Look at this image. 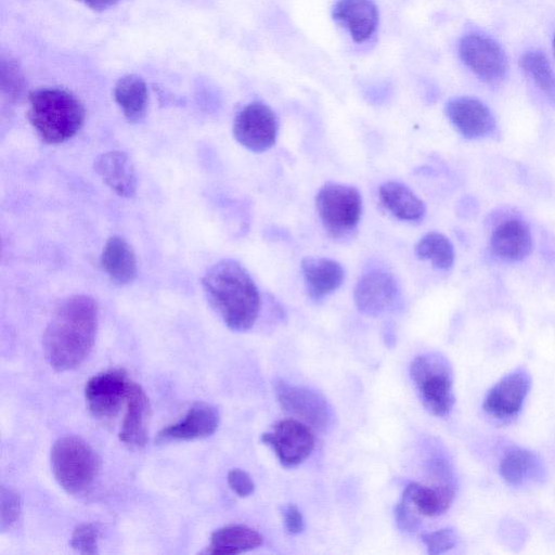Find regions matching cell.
Wrapping results in <instances>:
<instances>
[{"instance_id":"277c9868","label":"cell","mask_w":555,"mask_h":555,"mask_svg":"<svg viewBox=\"0 0 555 555\" xmlns=\"http://www.w3.org/2000/svg\"><path fill=\"white\" fill-rule=\"evenodd\" d=\"M50 460L56 481L70 494L86 493L100 469L94 450L76 436L57 439L51 449Z\"/></svg>"},{"instance_id":"7a4b0ae2","label":"cell","mask_w":555,"mask_h":555,"mask_svg":"<svg viewBox=\"0 0 555 555\" xmlns=\"http://www.w3.org/2000/svg\"><path fill=\"white\" fill-rule=\"evenodd\" d=\"M205 295L225 325L237 332L253 327L261 308L257 284L236 260L223 259L211 266L202 279Z\"/></svg>"},{"instance_id":"ffe728a7","label":"cell","mask_w":555,"mask_h":555,"mask_svg":"<svg viewBox=\"0 0 555 555\" xmlns=\"http://www.w3.org/2000/svg\"><path fill=\"white\" fill-rule=\"evenodd\" d=\"M94 170L117 195L132 197L135 194L138 180L134 166L125 152L101 154L94 162Z\"/></svg>"},{"instance_id":"7c38bea8","label":"cell","mask_w":555,"mask_h":555,"mask_svg":"<svg viewBox=\"0 0 555 555\" xmlns=\"http://www.w3.org/2000/svg\"><path fill=\"white\" fill-rule=\"evenodd\" d=\"M132 380L121 369L92 376L86 384L85 398L90 412L104 420L115 417L127 402Z\"/></svg>"},{"instance_id":"8992f818","label":"cell","mask_w":555,"mask_h":555,"mask_svg":"<svg viewBox=\"0 0 555 555\" xmlns=\"http://www.w3.org/2000/svg\"><path fill=\"white\" fill-rule=\"evenodd\" d=\"M410 374L424 406L436 416L448 415L455 398L447 358L437 352L420 354L411 362Z\"/></svg>"},{"instance_id":"1f68e13d","label":"cell","mask_w":555,"mask_h":555,"mask_svg":"<svg viewBox=\"0 0 555 555\" xmlns=\"http://www.w3.org/2000/svg\"><path fill=\"white\" fill-rule=\"evenodd\" d=\"M427 552L431 555L444 553L453 548L457 537L452 528H442L436 531L427 532L421 535Z\"/></svg>"},{"instance_id":"f1b7e54d","label":"cell","mask_w":555,"mask_h":555,"mask_svg":"<svg viewBox=\"0 0 555 555\" xmlns=\"http://www.w3.org/2000/svg\"><path fill=\"white\" fill-rule=\"evenodd\" d=\"M25 78L20 63L10 54L0 57V88L2 95L10 102L18 101L25 91Z\"/></svg>"},{"instance_id":"52a82bcc","label":"cell","mask_w":555,"mask_h":555,"mask_svg":"<svg viewBox=\"0 0 555 555\" xmlns=\"http://www.w3.org/2000/svg\"><path fill=\"white\" fill-rule=\"evenodd\" d=\"M274 393L283 410L297 416L311 428L325 431L332 426V406L319 391L276 379Z\"/></svg>"},{"instance_id":"d6a6232c","label":"cell","mask_w":555,"mask_h":555,"mask_svg":"<svg viewBox=\"0 0 555 555\" xmlns=\"http://www.w3.org/2000/svg\"><path fill=\"white\" fill-rule=\"evenodd\" d=\"M421 514L416 511L410 500L402 493V496L395 508V517L398 527L405 532H414L421 525Z\"/></svg>"},{"instance_id":"4fadbf2b","label":"cell","mask_w":555,"mask_h":555,"mask_svg":"<svg viewBox=\"0 0 555 555\" xmlns=\"http://www.w3.org/2000/svg\"><path fill=\"white\" fill-rule=\"evenodd\" d=\"M531 377L525 369H517L502 377L487 393L482 408L496 422L508 423L522 409L530 390Z\"/></svg>"},{"instance_id":"e0dca14e","label":"cell","mask_w":555,"mask_h":555,"mask_svg":"<svg viewBox=\"0 0 555 555\" xmlns=\"http://www.w3.org/2000/svg\"><path fill=\"white\" fill-rule=\"evenodd\" d=\"M218 425L217 409L208 403L197 402L180 422L160 430L157 439L160 441L201 439L212 435Z\"/></svg>"},{"instance_id":"e575fe53","label":"cell","mask_w":555,"mask_h":555,"mask_svg":"<svg viewBox=\"0 0 555 555\" xmlns=\"http://www.w3.org/2000/svg\"><path fill=\"white\" fill-rule=\"evenodd\" d=\"M283 518L285 528L291 534H297L304 530V517L295 504H288L283 507Z\"/></svg>"},{"instance_id":"d6986e66","label":"cell","mask_w":555,"mask_h":555,"mask_svg":"<svg viewBox=\"0 0 555 555\" xmlns=\"http://www.w3.org/2000/svg\"><path fill=\"white\" fill-rule=\"evenodd\" d=\"M126 406L119 440L129 447L142 448L147 441L151 406L145 391L134 382L131 383Z\"/></svg>"},{"instance_id":"30bf717a","label":"cell","mask_w":555,"mask_h":555,"mask_svg":"<svg viewBox=\"0 0 555 555\" xmlns=\"http://www.w3.org/2000/svg\"><path fill=\"white\" fill-rule=\"evenodd\" d=\"M400 299V286L392 272L382 267L370 268L358 279L353 300L358 310L377 317L395 308Z\"/></svg>"},{"instance_id":"4316f807","label":"cell","mask_w":555,"mask_h":555,"mask_svg":"<svg viewBox=\"0 0 555 555\" xmlns=\"http://www.w3.org/2000/svg\"><path fill=\"white\" fill-rule=\"evenodd\" d=\"M415 255L418 259L427 260L440 270L451 269L455 259L451 241L438 231H430L418 240Z\"/></svg>"},{"instance_id":"2e32d148","label":"cell","mask_w":555,"mask_h":555,"mask_svg":"<svg viewBox=\"0 0 555 555\" xmlns=\"http://www.w3.org/2000/svg\"><path fill=\"white\" fill-rule=\"evenodd\" d=\"M300 269L307 293L313 301H320L336 289L345 280L343 266L325 257H305Z\"/></svg>"},{"instance_id":"ac0fdd59","label":"cell","mask_w":555,"mask_h":555,"mask_svg":"<svg viewBox=\"0 0 555 555\" xmlns=\"http://www.w3.org/2000/svg\"><path fill=\"white\" fill-rule=\"evenodd\" d=\"M490 244L499 258L507 261H520L531 253L532 236L525 221L509 218L494 228Z\"/></svg>"},{"instance_id":"ba28073f","label":"cell","mask_w":555,"mask_h":555,"mask_svg":"<svg viewBox=\"0 0 555 555\" xmlns=\"http://www.w3.org/2000/svg\"><path fill=\"white\" fill-rule=\"evenodd\" d=\"M459 56L485 82L499 83L507 74L508 62L503 48L488 36L464 35L459 42Z\"/></svg>"},{"instance_id":"4dcf8cb0","label":"cell","mask_w":555,"mask_h":555,"mask_svg":"<svg viewBox=\"0 0 555 555\" xmlns=\"http://www.w3.org/2000/svg\"><path fill=\"white\" fill-rule=\"evenodd\" d=\"M0 502V528L4 532L13 528L17 522L21 514V500L15 491L2 487Z\"/></svg>"},{"instance_id":"3957f363","label":"cell","mask_w":555,"mask_h":555,"mask_svg":"<svg viewBox=\"0 0 555 555\" xmlns=\"http://www.w3.org/2000/svg\"><path fill=\"white\" fill-rule=\"evenodd\" d=\"M28 119L49 144L63 143L82 127L86 111L80 100L61 88H40L28 94Z\"/></svg>"},{"instance_id":"6da1fadb","label":"cell","mask_w":555,"mask_h":555,"mask_svg":"<svg viewBox=\"0 0 555 555\" xmlns=\"http://www.w3.org/2000/svg\"><path fill=\"white\" fill-rule=\"evenodd\" d=\"M98 305L88 295H73L55 309L43 334L48 363L59 372L81 364L92 350L98 330Z\"/></svg>"},{"instance_id":"8d00e7d4","label":"cell","mask_w":555,"mask_h":555,"mask_svg":"<svg viewBox=\"0 0 555 555\" xmlns=\"http://www.w3.org/2000/svg\"><path fill=\"white\" fill-rule=\"evenodd\" d=\"M553 51H554V56H555V34H554V38H553Z\"/></svg>"},{"instance_id":"83f0119b","label":"cell","mask_w":555,"mask_h":555,"mask_svg":"<svg viewBox=\"0 0 555 555\" xmlns=\"http://www.w3.org/2000/svg\"><path fill=\"white\" fill-rule=\"evenodd\" d=\"M519 64L534 85L555 104V72L547 57L540 50L525 52Z\"/></svg>"},{"instance_id":"d590c367","label":"cell","mask_w":555,"mask_h":555,"mask_svg":"<svg viewBox=\"0 0 555 555\" xmlns=\"http://www.w3.org/2000/svg\"><path fill=\"white\" fill-rule=\"evenodd\" d=\"M94 11H104L117 4L120 0H78Z\"/></svg>"},{"instance_id":"603a6c76","label":"cell","mask_w":555,"mask_h":555,"mask_svg":"<svg viewBox=\"0 0 555 555\" xmlns=\"http://www.w3.org/2000/svg\"><path fill=\"white\" fill-rule=\"evenodd\" d=\"M403 494L421 515L436 517L446 513L451 506L455 495V486L454 483L427 486L410 482Z\"/></svg>"},{"instance_id":"836d02e7","label":"cell","mask_w":555,"mask_h":555,"mask_svg":"<svg viewBox=\"0 0 555 555\" xmlns=\"http://www.w3.org/2000/svg\"><path fill=\"white\" fill-rule=\"evenodd\" d=\"M228 483L241 498L250 495L255 490V483L249 474L240 468H233L228 473Z\"/></svg>"},{"instance_id":"7402d4cb","label":"cell","mask_w":555,"mask_h":555,"mask_svg":"<svg viewBox=\"0 0 555 555\" xmlns=\"http://www.w3.org/2000/svg\"><path fill=\"white\" fill-rule=\"evenodd\" d=\"M101 266L107 276L119 285L131 283L138 273L135 254L121 236H111L102 250Z\"/></svg>"},{"instance_id":"44dd1931","label":"cell","mask_w":555,"mask_h":555,"mask_svg":"<svg viewBox=\"0 0 555 555\" xmlns=\"http://www.w3.org/2000/svg\"><path fill=\"white\" fill-rule=\"evenodd\" d=\"M378 198L390 215L401 221L420 222L424 219V202L405 184L387 181L378 188Z\"/></svg>"},{"instance_id":"9a60e30c","label":"cell","mask_w":555,"mask_h":555,"mask_svg":"<svg viewBox=\"0 0 555 555\" xmlns=\"http://www.w3.org/2000/svg\"><path fill=\"white\" fill-rule=\"evenodd\" d=\"M333 17L358 43L369 40L378 25V10L373 0H337Z\"/></svg>"},{"instance_id":"9c48e42d","label":"cell","mask_w":555,"mask_h":555,"mask_svg":"<svg viewBox=\"0 0 555 555\" xmlns=\"http://www.w3.org/2000/svg\"><path fill=\"white\" fill-rule=\"evenodd\" d=\"M279 121L270 106L254 101L245 105L233 121V135L245 149L262 153L270 150L278 138Z\"/></svg>"},{"instance_id":"484cf974","label":"cell","mask_w":555,"mask_h":555,"mask_svg":"<svg viewBox=\"0 0 555 555\" xmlns=\"http://www.w3.org/2000/svg\"><path fill=\"white\" fill-rule=\"evenodd\" d=\"M262 540V535L254 528L230 525L212 532L207 553L212 555L244 553L260 546Z\"/></svg>"},{"instance_id":"5bb4252c","label":"cell","mask_w":555,"mask_h":555,"mask_svg":"<svg viewBox=\"0 0 555 555\" xmlns=\"http://www.w3.org/2000/svg\"><path fill=\"white\" fill-rule=\"evenodd\" d=\"M446 114L454 128L466 139H479L494 128V118L489 107L472 96L451 99Z\"/></svg>"},{"instance_id":"cb8c5ba5","label":"cell","mask_w":555,"mask_h":555,"mask_svg":"<svg viewBox=\"0 0 555 555\" xmlns=\"http://www.w3.org/2000/svg\"><path fill=\"white\" fill-rule=\"evenodd\" d=\"M500 474L513 486H520L529 480H540L544 477V466L535 453L530 450L513 447L503 455L500 462Z\"/></svg>"},{"instance_id":"8fae6325","label":"cell","mask_w":555,"mask_h":555,"mask_svg":"<svg viewBox=\"0 0 555 555\" xmlns=\"http://www.w3.org/2000/svg\"><path fill=\"white\" fill-rule=\"evenodd\" d=\"M261 441L272 448L280 463L286 467L297 466L307 460L315 443L312 428L295 418L276 422L271 430L261 435Z\"/></svg>"},{"instance_id":"f546056e","label":"cell","mask_w":555,"mask_h":555,"mask_svg":"<svg viewBox=\"0 0 555 555\" xmlns=\"http://www.w3.org/2000/svg\"><path fill=\"white\" fill-rule=\"evenodd\" d=\"M101 531L95 524H81L73 532L70 544L82 554H95Z\"/></svg>"},{"instance_id":"5b68a950","label":"cell","mask_w":555,"mask_h":555,"mask_svg":"<svg viewBox=\"0 0 555 555\" xmlns=\"http://www.w3.org/2000/svg\"><path fill=\"white\" fill-rule=\"evenodd\" d=\"M315 207L330 236L345 241L358 229L362 216V196L353 185L331 181L318 191Z\"/></svg>"},{"instance_id":"d4e9b609","label":"cell","mask_w":555,"mask_h":555,"mask_svg":"<svg viewBox=\"0 0 555 555\" xmlns=\"http://www.w3.org/2000/svg\"><path fill=\"white\" fill-rule=\"evenodd\" d=\"M114 99L129 122H140L146 115L149 90L138 75L120 77L114 88Z\"/></svg>"}]
</instances>
